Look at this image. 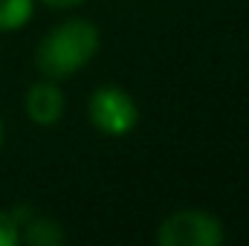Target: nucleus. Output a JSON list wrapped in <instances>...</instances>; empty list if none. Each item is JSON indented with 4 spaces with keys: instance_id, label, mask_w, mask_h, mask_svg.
<instances>
[{
    "instance_id": "f257e3e1",
    "label": "nucleus",
    "mask_w": 249,
    "mask_h": 246,
    "mask_svg": "<svg viewBox=\"0 0 249 246\" xmlns=\"http://www.w3.org/2000/svg\"><path fill=\"white\" fill-rule=\"evenodd\" d=\"M102 47V32L93 20L70 18L55 23L35 50V67L44 78L61 81L84 70Z\"/></svg>"
},
{
    "instance_id": "f03ea898",
    "label": "nucleus",
    "mask_w": 249,
    "mask_h": 246,
    "mask_svg": "<svg viewBox=\"0 0 249 246\" xmlns=\"http://www.w3.org/2000/svg\"><path fill=\"white\" fill-rule=\"evenodd\" d=\"M160 246H223L226 226L217 214L203 209H180L160 220L157 226Z\"/></svg>"
},
{
    "instance_id": "7ed1b4c3",
    "label": "nucleus",
    "mask_w": 249,
    "mask_h": 246,
    "mask_svg": "<svg viewBox=\"0 0 249 246\" xmlns=\"http://www.w3.org/2000/svg\"><path fill=\"white\" fill-rule=\"evenodd\" d=\"M87 116L102 136L119 139V136L133 133V127L139 124V105L122 87L105 84V87L93 90V96L87 102Z\"/></svg>"
},
{
    "instance_id": "20e7f679",
    "label": "nucleus",
    "mask_w": 249,
    "mask_h": 246,
    "mask_svg": "<svg viewBox=\"0 0 249 246\" xmlns=\"http://www.w3.org/2000/svg\"><path fill=\"white\" fill-rule=\"evenodd\" d=\"M64 110H67V96L58 81L41 78V81L29 84V90L23 96V113L32 124L53 127L64 119Z\"/></svg>"
},
{
    "instance_id": "39448f33",
    "label": "nucleus",
    "mask_w": 249,
    "mask_h": 246,
    "mask_svg": "<svg viewBox=\"0 0 249 246\" xmlns=\"http://www.w3.org/2000/svg\"><path fill=\"white\" fill-rule=\"evenodd\" d=\"M18 226H20V244H32V246L64 244L61 223L53 220V217H29V220H18Z\"/></svg>"
},
{
    "instance_id": "423d86ee",
    "label": "nucleus",
    "mask_w": 249,
    "mask_h": 246,
    "mask_svg": "<svg viewBox=\"0 0 249 246\" xmlns=\"http://www.w3.org/2000/svg\"><path fill=\"white\" fill-rule=\"evenodd\" d=\"M35 15V0H0V32L23 29Z\"/></svg>"
},
{
    "instance_id": "0eeeda50",
    "label": "nucleus",
    "mask_w": 249,
    "mask_h": 246,
    "mask_svg": "<svg viewBox=\"0 0 249 246\" xmlns=\"http://www.w3.org/2000/svg\"><path fill=\"white\" fill-rule=\"evenodd\" d=\"M20 244V226L18 217L9 211H0V246H18Z\"/></svg>"
},
{
    "instance_id": "6e6552de",
    "label": "nucleus",
    "mask_w": 249,
    "mask_h": 246,
    "mask_svg": "<svg viewBox=\"0 0 249 246\" xmlns=\"http://www.w3.org/2000/svg\"><path fill=\"white\" fill-rule=\"evenodd\" d=\"M41 3H47V6H53V9H72V6H78V3H84V0H41Z\"/></svg>"
},
{
    "instance_id": "1a4fd4ad",
    "label": "nucleus",
    "mask_w": 249,
    "mask_h": 246,
    "mask_svg": "<svg viewBox=\"0 0 249 246\" xmlns=\"http://www.w3.org/2000/svg\"><path fill=\"white\" fill-rule=\"evenodd\" d=\"M3 139H6V124H3V116H0V148H3Z\"/></svg>"
}]
</instances>
